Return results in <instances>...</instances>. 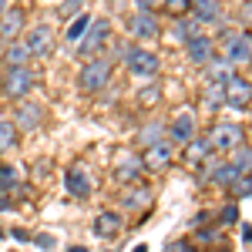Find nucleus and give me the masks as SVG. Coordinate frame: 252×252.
Instances as JSON below:
<instances>
[{"instance_id":"7","label":"nucleus","mask_w":252,"mask_h":252,"mask_svg":"<svg viewBox=\"0 0 252 252\" xmlns=\"http://www.w3.org/2000/svg\"><path fill=\"white\" fill-rule=\"evenodd\" d=\"M108 37H111V20L97 17L88 24V31H84V37L78 40V51L84 54V58H97V51L108 44Z\"/></svg>"},{"instance_id":"28","label":"nucleus","mask_w":252,"mask_h":252,"mask_svg":"<svg viewBox=\"0 0 252 252\" xmlns=\"http://www.w3.org/2000/svg\"><path fill=\"white\" fill-rule=\"evenodd\" d=\"M229 192H232V198H249V195H252V172L239 175L232 185H229Z\"/></svg>"},{"instance_id":"41","label":"nucleus","mask_w":252,"mask_h":252,"mask_svg":"<svg viewBox=\"0 0 252 252\" xmlns=\"http://www.w3.org/2000/svg\"><path fill=\"white\" fill-rule=\"evenodd\" d=\"M0 88H3V67H0Z\"/></svg>"},{"instance_id":"19","label":"nucleus","mask_w":252,"mask_h":252,"mask_svg":"<svg viewBox=\"0 0 252 252\" xmlns=\"http://www.w3.org/2000/svg\"><path fill=\"white\" fill-rule=\"evenodd\" d=\"M198 34H205V24H202L198 17H192V14L178 17V24H175V37L182 40V44H189V40L198 37Z\"/></svg>"},{"instance_id":"4","label":"nucleus","mask_w":252,"mask_h":252,"mask_svg":"<svg viewBox=\"0 0 252 252\" xmlns=\"http://www.w3.org/2000/svg\"><path fill=\"white\" fill-rule=\"evenodd\" d=\"M125 67H128V74L131 78H141V81H152L158 74V67H161V61H158L155 51H148V47H128L125 51Z\"/></svg>"},{"instance_id":"21","label":"nucleus","mask_w":252,"mask_h":252,"mask_svg":"<svg viewBox=\"0 0 252 252\" xmlns=\"http://www.w3.org/2000/svg\"><path fill=\"white\" fill-rule=\"evenodd\" d=\"M27 61H31V51H27L24 40L3 44V64H7V67H27Z\"/></svg>"},{"instance_id":"26","label":"nucleus","mask_w":252,"mask_h":252,"mask_svg":"<svg viewBox=\"0 0 252 252\" xmlns=\"http://www.w3.org/2000/svg\"><path fill=\"white\" fill-rule=\"evenodd\" d=\"M94 17H88V14H78V17L67 24V31H64V40L67 44H78L81 37H84V31H88V24H91Z\"/></svg>"},{"instance_id":"12","label":"nucleus","mask_w":252,"mask_h":252,"mask_svg":"<svg viewBox=\"0 0 252 252\" xmlns=\"http://www.w3.org/2000/svg\"><path fill=\"white\" fill-rule=\"evenodd\" d=\"M225 104L229 108H249L252 104V81L239 78V74H232V78L225 81Z\"/></svg>"},{"instance_id":"2","label":"nucleus","mask_w":252,"mask_h":252,"mask_svg":"<svg viewBox=\"0 0 252 252\" xmlns=\"http://www.w3.org/2000/svg\"><path fill=\"white\" fill-rule=\"evenodd\" d=\"M111 71H115V64L108 58H88V64H81V74H78V88L84 94H97V91H104L108 88V81H111Z\"/></svg>"},{"instance_id":"10","label":"nucleus","mask_w":252,"mask_h":252,"mask_svg":"<svg viewBox=\"0 0 252 252\" xmlns=\"http://www.w3.org/2000/svg\"><path fill=\"white\" fill-rule=\"evenodd\" d=\"M165 135H168L172 145H189V141L195 138V115L192 111H178V115L168 121Z\"/></svg>"},{"instance_id":"27","label":"nucleus","mask_w":252,"mask_h":252,"mask_svg":"<svg viewBox=\"0 0 252 252\" xmlns=\"http://www.w3.org/2000/svg\"><path fill=\"white\" fill-rule=\"evenodd\" d=\"M121 205L125 209H145L148 205V189H141V185L138 189H128V192L121 195Z\"/></svg>"},{"instance_id":"8","label":"nucleus","mask_w":252,"mask_h":252,"mask_svg":"<svg viewBox=\"0 0 252 252\" xmlns=\"http://www.w3.org/2000/svg\"><path fill=\"white\" fill-rule=\"evenodd\" d=\"M20 40L27 44L31 58H47V54L54 51V31H51L47 24H34V27H31Z\"/></svg>"},{"instance_id":"38","label":"nucleus","mask_w":252,"mask_h":252,"mask_svg":"<svg viewBox=\"0 0 252 252\" xmlns=\"http://www.w3.org/2000/svg\"><path fill=\"white\" fill-rule=\"evenodd\" d=\"M67 252H88V249H84V246H71Z\"/></svg>"},{"instance_id":"20","label":"nucleus","mask_w":252,"mask_h":252,"mask_svg":"<svg viewBox=\"0 0 252 252\" xmlns=\"http://www.w3.org/2000/svg\"><path fill=\"white\" fill-rule=\"evenodd\" d=\"M202 104H205L209 111L225 108V84H219V81H205V84H202Z\"/></svg>"},{"instance_id":"32","label":"nucleus","mask_w":252,"mask_h":252,"mask_svg":"<svg viewBox=\"0 0 252 252\" xmlns=\"http://www.w3.org/2000/svg\"><path fill=\"white\" fill-rule=\"evenodd\" d=\"M135 7L141 10V14H152V10L161 7V0H135Z\"/></svg>"},{"instance_id":"9","label":"nucleus","mask_w":252,"mask_h":252,"mask_svg":"<svg viewBox=\"0 0 252 252\" xmlns=\"http://www.w3.org/2000/svg\"><path fill=\"white\" fill-rule=\"evenodd\" d=\"M14 125H17V131H37L40 125H44V108H40L37 101H17Z\"/></svg>"},{"instance_id":"24","label":"nucleus","mask_w":252,"mask_h":252,"mask_svg":"<svg viewBox=\"0 0 252 252\" xmlns=\"http://www.w3.org/2000/svg\"><path fill=\"white\" fill-rule=\"evenodd\" d=\"M17 138H20L17 125H14L10 118H0V155H3V152H10V148L17 145Z\"/></svg>"},{"instance_id":"15","label":"nucleus","mask_w":252,"mask_h":252,"mask_svg":"<svg viewBox=\"0 0 252 252\" xmlns=\"http://www.w3.org/2000/svg\"><path fill=\"white\" fill-rule=\"evenodd\" d=\"M185 54H189V61H192V64L205 67V64L215 58V40L209 37V34H198V37H192L189 44H185Z\"/></svg>"},{"instance_id":"29","label":"nucleus","mask_w":252,"mask_h":252,"mask_svg":"<svg viewBox=\"0 0 252 252\" xmlns=\"http://www.w3.org/2000/svg\"><path fill=\"white\" fill-rule=\"evenodd\" d=\"M229 158H232V165L239 168V172H252V148H249V145L235 148V152H232Z\"/></svg>"},{"instance_id":"14","label":"nucleus","mask_w":252,"mask_h":252,"mask_svg":"<svg viewBox=\"0 0 252 252\" xmlns=\"http://www.w3.org/2000/svg\"><path fill=\"white\" fill-rule=\"evenodd\" d=\"M20 31H24V10L20 7H7L0 14V44L20 40Z\"/></svg>"},{"instance_id":"39","label":"nucleus","mask_w":252,"mask_h":252,"mask_svg":"<svg viewBox=\"0 0 252 252\" xmlns=\"http://www.w3.org/2000/svg\"><path fill=\"white\" fill-rule=\"evenodd\" d=\"M3 10H7V0H0V14H3Z\"/></svg>"},{"instance_id":"18","label":"nucleus","mask_w":252,"mask_h":252,"mask_svg":"<svg viewBox=\"0 0 252 252\" xmlns=\"http://www.w3.org/2000/svg\"><path fill=\"white\" fill-rule=\"evenodd\" d=\"M128 27H131V37H138V40L158 37V17L155 14H141V10H138L135 17L128 20Z\"/></svg>"},{"instance_id":"40","label":"nucleus","mask_w":252,"mask_h":252,"mask_svg":"<svg viewBox=\"0 0 252 252\" xmlns=\"http://www.w3.org/2000/svg\"><path fill=\"white\" fill-rule=\"evenodd\" d=\"M135 252H148V249H145V246H135Z\"/></svg>"},{"instance_id":"5","label":"nucleus","mask_w":252,"mask_h":252,"mask_svg":"<svg viewBox=\"0 0 252 252\" xmlns=\"http://www.w3.org/2000/svg\"><path fill=\"white\" fill-rule=\"evenodd\" d=\"M31 88H34V74H31V67H3V88H0V94L10 97V101H24V97L31 94Z\"/></svg>"},{"instance_id":"33","label":"nucleus","mask_w":252,"mask_h":252,"mask_svg":"<svg viewBox=\"0 0 252 252\" xmlns=\"http://www.w3.org/2000/svg\"><path fill=\"white\" fill-rule=\"evenodd\" d=\"M158 97H161V94H158L155 84H152V88H145V91H141V104H155Z\"/></svg>"},{"instance_id":"31","label":"nucleus","mask_w":252,"mask_h":252,"mask_svg":"<svg viewBox=\"0 0 252 252\" xmlns=\"http://www.w3.org/2000/svg\"><path fill=\"white\" fill-rule=\"evenodd\" d=\"M161 135H165V128H161V125H145V128H141V135H138V141H141V145H152V141H158Z\"/></svg>"},{"instance_id":"1","label":"nucleus","mask_w":252,"mask_h":252,"mask_svg":"<svg viewBox=\"0 0 252 252\" xmlns=\"http://www.w3.org/2000/svg\"><path fill=\"white\" fill-rule=\"evenodd\" d=\"M215 51H219V58L229 61L232 67L252 64V34L249 31H225Z\"/></svg>"},{"instance_id":"34","label":"nucleus","mask_w":252,"mask_h":252,"mask_svg":"<svg viewBox=\"0 0 252 252\" xmlns=\"http://www.w3.org/2000/svg\"><path fill=\"white\" fill-rule=\"evenodd\" d=\"M239 17H242V24H246V27L252 31V0H246V3H242V10H239Z\"/></svg>"},{"instance_id":"36","label":"nucleus","mask_w":252,"mask_h":252,"mask_svg":"<svg viewBox=\"0 0 252 252\" xmlns=\"http://www.w3.org/2000/svg\"><path fill=\"white\" fill-rule=\"evenodd\" d=\"M34 242H37V246H44V249H51V246H54V239H51V235H37Z\"/></svg>"},{"instance_id":"3","label":"nucleus","mask_w":252,"mask_h":252,"mask_svg":"<svg viewBox=\"0 0 252 252\" xmlns=\"http://www.w3.org/2000/svg\"><path fill=\"white\" fill-rule=\"evenodd\" d=\"M205 138H209V145H212L215 155H232L235 148L246 145V128H242L239 121H219Z\"/></svg>"},{"instance_id":"6","label":"nucleus","mask_w":252,"mask_h":252,"mask_svg":"<svg viewBox=\"0 0 252 252\" xmlns=\"http://www.w3.org/2000/svg\"><path fill=\"white\" fill-rule=\"evenodd\" d=\"M172 161H175V145L168 141V138H158V141H152V145H145V152H141L145 172H165Z\"/></svg>"},{"instance_id":"37","label":"nucleus","mask_w":252,"mask_h":252,"mask_svg":"<svg viewBox=\"0 0 252 252\" xmlns=\"http://www.w3.org/2000/svg\"><path fill=\"white\" fill-rule=\"evenodd\" d=\"M7 209H14V202H10V198H3V195H0V212H7Z\"/></svg>"},{"instance_id":"30","label":"nucleus","mask_w":252,"mask_h":252,"mask_svg":"<svg viewBox=\"0 0 252 252\" xmlns=\"http://www.w3.org/2000/svg\"><path fill=\"white\" fill-rule=\"evenodd\" d=\"M161 7H165L168 14H175V17H185L189 7H192V0H161Z\"/></svg>"},{"instance_id":"35","label":"nucleus","mask_w":252,"mask_h":252,"mask_svg":"<svg viewBox=\"0 0 252 252\" xmlns=\"http://www.w3.org/2000/svg\"><path fill=\"white\" fill-rule=\"evenodd\" d=\"M239 219V212H235V205H229V209H222V215H219V222H235Z\"/></svg>"},{"instance_id":"11","label":"nucleus","mask_w":252,"mask_h":252,"mask_svg":"<svg viewBox=\"0 0 252 252\" xmlns=\"http://www.w3.org/2000/svg\"><path fill=\"white\" fill-rule=\"evenodd\" d=\"M141 175H145L141 155H135V152H121V155L115 158V178H118V182H125V185H135Z\"/></svg>"},{"instance_id":"23","label":"nucleus","mask_w":252,"mask_h":252,"mask_svg":"<svg viewBox=\"0 0 252 252\" xmlns=\"http://www.w3.org/2000/svg\"><path fill=\"white\" fill-rule=\"evenodd\" d=\"M185 148H189V161H192V165H198V168H202L205 161H212V155H215L212 145H209V138H192Z\"/></svg>"},{"instance_id":"42","label":"nucleus","mask_w":252,"mask_h":252,"mask_svg":"<svg viewBox=\"0 0 252 252\" xmlns=\"http://www.w3.org/2000/svg\"><path fill=\"white\" fill-rule=\"evenodd\" d=\"M0 235H3V232H0Z\"/></svg>"},{"instance_id":"17","label":"nucleus","mask_w":252,"mask_h":252,"mask_svg":"<svg viewBox=\"0 0 252 252\" xmlns=\"http://www.w3.org/2000/svg\"><path fill=\"white\" fill-rule=\"evenodd\" d=\"M189 14L198 17L205 27H209V24H219V20H222V0H192Z\"/></svg>"},{"instance_id":"22","label":"nucleus","mask_w":252,"mask_h":252,"mask_svg":"<svg viewBox=\"0 0 252 252\" xmlns=\"http://www.w3.org/2000/svg\"><path fill=\"white\" fill-rule=\"evenodd\" d=\"M232 74H235V67H232L225 58H219V54H215V58L205 64V81H219V84H225Z\"/></svg>"},{"instance_id":"16","label":"nucleus","mask_w":252,"mask_h":252,"mask_svg":"<svg viewBox=\"0 0 252 252\" xmlns=\"http://www.w3.org/2000/svg\"><path fill=\"white\" fill-rule=\"evenodd\" d=\"M64 185H67V192L74 195V198H88V195H91V189H94L91 175L84 172V168H67V175H64Z\"/></svg>"},{"instance_id":"25","label":"nucleus","mask_w":252,"mask_h":252,"mask_svg":"<svg viewBox=\"0 0 252 252\" xmlns=\"http://www.w3.org/2000/svg\"><path fill=\"white\" fill-rule=\"evenodd\" d=\"M20 185V168L10 161H0V192H10Z\"/></svg>"},{"instance_id":"13","label":"nucleus","mask_w":252,"mask_h":252,"mask_svg":"<svg viewBox=\"0 0 252 252\" xmlns=\"http://www.w3.org/2000/svg\"><path fill=\"white\" fill-rule=\"evenodd\" d=\"M121 229H125V215L121 212H97L94 215V225H91V232L97 235V239H118L121 235Z\"/></svg>"}]
</instances>
